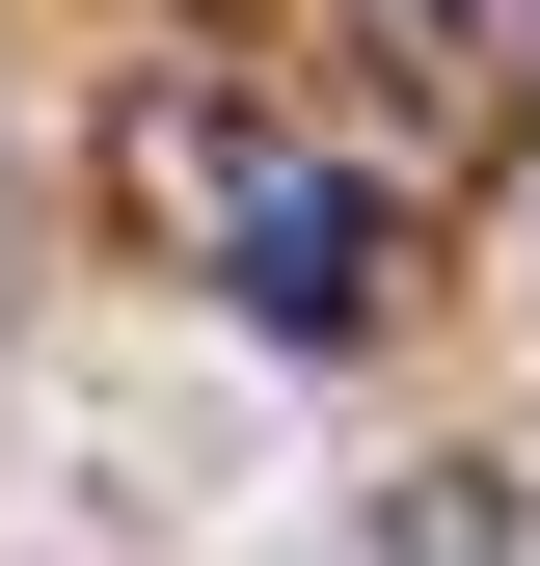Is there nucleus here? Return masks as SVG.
<instances>
[{
  "label": "nucleus",
  "instance_id": "1",
  "mask_svg": "<svg viewBox=\"0 0 540 566\" xmlns=\"http://www.w3.org/2000/svg\"><path fill=\"white\" fill-rule=\"evenodd\" d=\"M163 163L217 189V297H243L270 350H352V324H378V243H405V217H378L352 163H243V135H163Z\"/></svg>",
  "mask_w": 540,
  "mask_h": 566
},
{
  "label": "nucleus",
  "instance_id": "2",
  "mask_svg": "<svg viewBox=\"0 0 540 566\" xmlns=\"http://www.w3.org/2000/svg\"><path fill=\"white\" fill-rule=\"evenodd\" d=\"M405 566H513V513L487 485H405Z\"/></svg>",
  "mask_w": 540,
  "mask_h": 566
}]
</instances>
